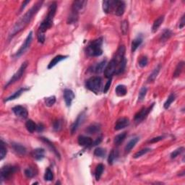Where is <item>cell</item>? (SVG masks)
<instances>
[{
  "label": "cell",
  "mask_w": 185,
  "mask_h": 185,
  "mask_svg": "<svg viewBox=\"0 0 185 185\" xmlns=\"http://www.w3.org/2000/svg\"><path fill=\"white\" fill-rule=\"evenodd\" d=\"M32 40H33V32L30 31L28 33V35L27 38L25 39L24 43H23V45L20 46L19 50L15 53V54L14 55V57L15 58H19L20 56H22L30 47V44H31Z\"/></svg>",
  "instance_id": "9c48e42d"
},
{
  "label": "cell",
  "mask_w": 185,
  "mask_h": 185,
  "mask_svg": "<svg viewBox=\"0 0 185 185\" xmlns=\"http://www.w3.org/2000/svg\"><path fill=\"white\" fill-rule=\"evenodd\" d=\"M175 99H176V95L174 94V93H171V94L169 95V96L168 97L167 100H166L164 104H163V107H164V109H168V108L170 107L171 105H172V103L174 101Z\"/></svg>",
  "instance_id": "d590c367"
},
{
  "label": "cell",
  "mask_w": 185,
  "mask_h": 185,
  "mask_svg": "<svg viewBox=\"0 0 185 185\" xmlns=\"http://www.w3.org/2000/svg\"><path fill=\"white\" fill-rule=\"evenodd\" d=\"M173 36V32L169 29L166 28L163 30V31L161 33L160 37H159V41L161 42H165L168 41L171 37Z\"/></svg>",
  "instance_id": "cb8c5ba5"
},
{
  "label": "cell",
  "mask_w": 185,
  "mask_h": 185,
  "mask_svg": "<svg viewBox=\"0 0 185 185\" xmlns=\"http://www.w3.org/2000/svg\"><path fill=\"white\" fill-rule=\"evenodd\" d=\"M126 137H127V133L126 132H122L121 134L117 135L114 139V143L116 146H119V145L122 143L124 140L126 139Z\"/></svg>",
  "instance_id": "f546056e"
},
{
  "label": "cell",
  "mask_w": 185,
  "mask_h": 185,
  "mask_svg": "<svg viewBox=\"0 0 185 185\" xmlns=\"http://www.w3.org/2000/svg\"><path fill=\"white\" fill-rule=\"evenodd\" d=\"M44 101H45V104L46 106L51 107L56 103V97L54 95H51L50 97L45 98H44Z\"/></svg>",
  "instance_id": "60d3db41"
},
{
  "label": "cell",
  "mask_w": 185,
  "mask_h": 185,
  "mask_svg": "<svg viewBox=\"0 0 185 185\" xmlns=\"http://www.w3.org/2000/svg\"><path fill=\"white\" fill-rule=\"evenodd\" d=\"M140 140V137H135L131 139L130 141L128 142V143L125 146V151L127 153H130V152L132 151V149L135 146V145L137 143V142Z\"/></svg>",
  "instance_id": "d4e9b609"
},
{
  "label": "cell",
  "mask_w": 185,
  "mask_h": 185,
  "mask_svg": "<svg viewBox=\"0 0 185 185\" xmlns=\"http://www.w3.org/2000/svg\"><path fill=\"white\" fill-rule=\"evenodd\" d=\"M53 179H54V174H53L52 171H51L49 168H47L45 172V174H44V179H45L46 181L50 182V181H52Z\"/></svg>",
  "instance_id": "bcb514c9"
},
{
  "label": "cell",
  "mask_w": 185,
  "mask_h": 185,
  "mask_svg": "<svg viewBox=\"0 0 185 185\" xmlns=\"http://www.w3.org/2000/svg\"><path fill=\"white\" fill-rule=\"evenodd\" d=\"M43 1H39L37 2L28 11H27L25 13L24 15H23L19 20H18L14 26L12 28L10 33L8 35V40L10 41L14 36H16L18 33L25 28V27L29 24L31 21L32 18L33 16L37 13V12L39 10V9L41 8L42 4H43Z\"/></svg>",
  "instance_id": "6da1fadb"
},
{
  "label": "cell",
  "mask_w": 185,
  "mask_h": 185,
  "mask_svg": "<svg viewBox=\"0 0 185 185\" xmlns=\"http://www.w3.org/2000/svg\"><path fill=\"white\" fill-rule=\"evenodd\" d=\"M115 93L117 96L119 97H123L127 95V89L125 85H118L116 87Z\"/></svg>",
  "instance_id": "83f0119b"
},
{
  "label": "cell",
  "mask_w": 185,
  "mask_h": 185,
  "mask_svg": "<svg viewBox=\"0 0 185 185\" xmlns=\"http://www.w3.org/2000/svg\"><path fill=\"white\" fill-rule=\"evenodd\" d=\"M40 139H41L42 141L44 142V143L46 144V146L49 147V149H50L51 151H53V153H54L56 156H57V157L59 159H60V154L59 153V152L57 150V148H56V147L54 146V145L52 142L50 141V140L47 139V138L43 137H40Z\"/></svg>",
  "instance_id": "44dd1931"
},
{
  "label": "cell",
  "mask_w": 185,
  "mask_h": 185,
  "mask_svg": "<svg viewBox=\"0 0 185 185\" xmlns=\"http://www.w3.org/2000/svg\"><path fill=\"white\" fill-rule=\"evenodd\" d=\"M100 131V126L98 124H93L89 126V127L86 129V132H87L88 134L94 135L98 133Z\"/></svg>",
  "instance_id": "f1b7e54d"
},
{
  "label": "cell",
  "mask_w": 185,
  "mask_h": 185,
  "mask_svg": "<svg viewBox=\"0 0 185 185\" xmlns=\"http://www.w3.org/2000/svg\"><path fill=\"white\" fill-rule=\"evenodd\" d=\"M94 156L98 157V158H104L106 156V150L102 148V147H97L94 151Z\"/></svg>",
  "instance_id": "f35d334b"
},
{
  "label": "cell",
  "mask_w": 185,
  "mask_h": 185,
  "mask_svg": "<svg viewBox=\"0 0 185 185\" xmlns=\"http://www.w3.org/2000/svg\"><path fill=\"white\" fill-rule=\"evenodd\" d=\"M25 127H26L27 130L29 132L33 133L36 130L37 125L33 121L31 120V119H29V120H28L26 122H25Z\"/></svg>",
  "instance_id": "4dcf8cb0"
},
{
  "label": "cell",
  "mask_w": 185,
  "mask_h": 185,
  "mask_svg": "<svg viewBox=\"0 0 185 185\" xmlns=\"http://www.w3.org/2000/svg\"><path fill=\"white\" fill-rule=\"evenodd\" d=\"M12 147H13V148L14 150V151L15 152V153L20 156H24L27 153L26 147L20 143L13 142V143L12 144Z\"/></svg>",
  "instance_id": "2e32d148"
},
{
  "label": "cell",
  "mask_w": 185,
  "mask_h": 185,
  "mask_svg": "<svg viewBox=\"0 0 185 185\" xmlns=\"http://www.w3.org/2000/svg\"><path fill=\"white\" fill-rule=\"evenodd\" d=\"M57 9V4L56 2H52L49 7L47 15L46 16L44 20L41 22V25H40L39 28L38 33H37V39H38V41L40 43H44V41L46 40L45 33L52 27Z\"/></svg>",
  "instance_id": "7a4b0ae2"
},
{
  "label": "cell",
  "mask_w": 185,
  "mask_h": 185,
  "mask_svg": "<svg viewBox=\"0 0 185 185\" xmlns=\"http://www.w3.org/2000/svg\"><path fill=\"white\" fill-rule=\"evenodd\" d=\"M151 151V148H150V147H146V148H143V149H141L140 151H137V153H135V155L133 156V158H139L140 157H142V156L146 155L147 153H149V152Z\"/></svg>",
  "instance_id": "8d00e7d4"
},
{
  "label": "cell",
  "mask_w": 185,
  "mask_h": 185,
  "mask_svg": "<svg viewBox=\"0 0 185 185\" xmlns=\"http://www.w3.org/2000/svg\"><path fill=\"white\" fill-rule=\"evenodd\" d=\"M103 42H104V39L102 37L91 41L85 48L86 54L90 57H96L101 56L103 54Z\"/></svg>",
  "instance_id": "3957f363"
},
{
  "label": "cell",
  "mask_w": 185,
  "mask_h": 185,
  "mask_svg": "<svg viewBox=\"0 0 185 185\" xmlns=\"http://www.w3.org/2000/svg\"><path fill=\"white\" fill-rule=\"evenodd\" d=\"M109 10H110L109 1L105 0V1L103 2V10H104V12L105 13L109 14Z\"/></svg>",
  "instance_id": "7dc6e473"
},
{
  "label": "cell",
  "mask_w": 185,
  "mask_h": 185,
  "mask_svg": "<svg viewBox=\"0 0 185 185\" xmlns=\"http://www.w3.org/2000/svg\"><path fill=\"white\" fill-rule=\"evenodd\" d=\"M118 64H119L114 58H112V59L108 63L104 69V75L106 78H112L113 75L115 74Z\"/></svg>",
  "instance_id": "30bf717a"
},
{
  "label": "cell",
  "mask_w": 185,
  "mask_h": 185,
  "mask_svg": "<svg viewBox=\"0 0 185 185\" xmlns=\"http://www.w3.org/2000/svg\"><path fill=\"white\" fill-rule=\"evenodd\" d=\"M106 59L102 60L101 62H100L93 67L92 72H95L96 74H100L101 72L104 71V69L106 67Z\"/></svg>",
  "instance_id": "d6986e66"
},
{
  "label": "cell",
  "mask_w": 185,
  "mask_h": 185,
  "mask_svg": "<svg viewBox=\"0 0 185 185\" xmlns=\"http://www.w3.org/2000/svg\"><path fill=\"white\" fill-rule=\"evenodd\" d=\"M130 119L127 117H121L116 121L115 126H114V130L116 131L123 130V129L128 127L130 125Z\"/></svg>",
  "instance_id": "4fadbf2b"
},
{
  "label": "cell",
  "mask_w": 185,
  "mask_h": 185,
  "mask_svg": "<svg viewBox=\"0 0 185 185\" xmlns=\"http://www.w3.org/2000/svg\"><path fill=\"white\" fill-rule=\"evenodd\" d=\"M184 147H179V148L176 149L175 151H174L172 153H171V155H170L171 158H172V159L176 158L177 156L181 155V154L184 152Z\"/></svg>",
  "instance_id": "7bdbcfd3"
},
{
  "label": "cell",
  "mask_w": 185,
  "mask_h": 185,
  "mask_svg": "<svg viewBox=\"0 0 185 185\" xmlns=\"http://www.w3.org/2000/svg\"><path fill=\"white\" fill-rule=\"evenodd\" d=\"M28 65V62H23V64H21V66L20 67L19 69H18V71L13 75V77H12V78L9 80V81L6 83V85H4V89L8 88L9 86L12 85V84L18 82L21 78H22L23 74H24V72L25 71V69H26V68H27Z\"/></svg>",
  "instance_id": "8992f818"
},
{
  "label": "cell",
  "mask_w": 185,
  "mask_h": 185,
  "mask_svg": "<svg viewBox=\"0 0 185 185\" xmlns=\"http://www.w3.org/2000/svg\"><path fill=\"white\" fill-rule=\"evenodd\" d=\"M31 156H33V158L36 159V160L41 161L42 159H44V157H45V150L44 148H41V147L34 149L33 151H32Z\"/></svg>",
  "instance_id": "ac0fdd59"
},
{
  "label": "cell",
  "mask_w": 185,
  "mask_h": 185,
  "mask_svg": "<svg viewBox=\"0 0 185 185\" xmlns=\"http://www.w3.org/2000/svg\"><path fill=\"white\" fill-rule=\"evenodd\" d=\"M102 141V137H98L96 140H95V142H93V146H98V144H100V142Z\"/></svg>",
  "instance_id": "f5cc1de1"
},
{
  "label": "cell",
  "mask_w": 185,
  "mask_h": 185,
  "mask_svg": "<svg viewBox=\"0 0 185 185\" xmlns=\"http://www.w3.org/2000/svg\"><path fill=\"white\" fill-rule=\"evenodd\" d=\"M104 166L102 163H99V164L97 165L96 168H95V177L96 181H98L101 177L103 172H104Z\"/></svg>",
  "instance_id": "d6a6232c"
},
{
  "label": "cell",
  "mask_w": 185,
  "mask_h": 185,
  "mask_svg": "<svg viewBox=\"0 0 185 185\" xmlns=\"http://www.w3.org/2000/svg\"><path fill=\"white\" fill-rule=\"evenodd\" d=\"M184 25H185V15L184 14V15H182L181 20H180L179 28L180 29H182L184 27Z\"/></svg>",
  "instance_id": "816d5d0a"
},
{
  "label": "cell",
  "mask_w": 185,
  "mask_h": 185,
  "mask_svg": "<svg viewBox=\"0 0 185 185\" xmlns=\"http://www.w3.org/2000/svg\"><path fill=\"white\" fill-rule=\"evenodd\" d=\"M184 61H182V62H180L178 63L177 66L176 67V69L174 70V78H178V77L180 76V75H181L182 70L184 69Z\"/></svg>",
  "instance_id": "1f68e13d"
},
{
  "label": "cell",
  "mask_w": 185,
  "mask_h": 185,
  "mask_svg": "<svg viewBox=\"0 0 185 185\" xmlns=\"http://www.w3.org/2000/svg\"><path fill=\"white\" fill-rule=\"evenodd\" d=\"M18 171V167L11 165L4 166L1 168V179L7 180L10 179L13 175Z\"/></svg>",
  "instance_id": "ba28073f"
},
{
  "label": "cell",
  "mask_w": 185,
  "mask_h": 185,
  "mask_svg": "<svg viewBox=\"0 0 185 185\" xmlns=\"http://www.w3.org/2000/svg\"><path fill=\"white\" fill-rule=\"evenodd\" d=\"M111 80H112V78H109V80L107 81V83L106 85L104 86V93H106L108 91H109V88H110V86L111 85Z\"/></svg>",
  "instance_id": "681fc988"
},
{
  "label": "cell",
  "mask_w": 185,
  "mask_h": 185,
  "mask_svg": "<svg viewBox=\"0 0 185 185\" xmlns=\"http://www.w3.org/2000/svg\"><path fill=\"white\" fill-rule=\"evenodd\" d=\"M126 65H127V59H126V58H125L120 63H119L118 66H117L115 74L118 75L120 74H122L123 72H125V69L126 68Z\"/></svg>",
  "instance_id": "836d02e7"
},
{
  "label": "cell",
  "mask_w": 185,
  "mask_h": 185,
  "mask_svg": "<svg viewBox=\"0 0 185 185\" xmlns=\"http://www.w3.org/2000/svg\"><path fill=\"white\" fill-rule=\"evenodd\" d=\"M30 3V1H25V2H23L22 5H21V8H20V12L22 11L23 10H24V8H25V6L27 5L28 4Z\"/></svg>",
  "instance_id": "11a10c76"
},
{
  "label": "cell",
  "mask_w": 185,
  "mask_h": 185,
  "mask_svg": "<svg viewBox=\"0 0 185 185\" xmlns=\"http://www.w3.org/2000/svg\"><path fill=\"white\" fill-rule=\"evenodd\" d=\"M63 126V121L62 119H57L53 122V129L55 131H60L62 130Z\"/></svg>",
  "instance_id": "b9f144b4"
},
{
  "label": "cell",
  "mask_w": 185,
  "mask_h": 185,
  "mask_svg": "<svg viewBox=\"0 0 185 185\" xmlns=\"http://www.w3.org/2000/svg\"><path fill=\"white\" fill-rule=\"evenodd\" d=\"M85 112H82L81 114H80L77 117L76 120L74 121V123L72 124L71 126V134L73 135L77 132V130H78L82 124H83L84 119H85Z\"/></svg>",
  "instance_id": "7c38bea8"
},
{
  "label": "cell",
  "mask_w": 185,
  "mask_h": 185,
  "mask_svg": "<svg viewBox=\"0 0 185 185\" xmlns=\"http://www.w3.org/2000/svg\"><path fill=\"white\" fill-rule=\"evenodd\" d=\"M12 110H13V113L15 114L16 116L21 117V118H23V119H26L28 116V110L25 109V107L20 106V105L14 106L13 109H12Z\"/></svg>",
  "instance_id": "5bb4252c"
},
{
  "label": "cell",
  "mask_w": 185,
  "mask_h": 185,
  "mask_svg": "<svg viewBox=\"0 0 185 185\" xmlns=\"http://www.w3.org/2000/svg\"><path fill=\"white\" fill-rule=\"evenodd\" d=\"M87 4L88 2L85 1V0H76V1H74L72 4V13L79 15L80 12L85 10V7L87 6Z\"/></svg>",
  "instance_id": "8fae6325"
},
{
  "label": "cell",
  "mask_w": 185,
  "mask_h": 185,
  "mask_svg": "<svg viewBox=\"0 0 185 185\" xmlns=\"http://www.w3.org/2000/svg\"><path fill=\"white\" fill-rule=\"evenodd\" d=\"M129 30V22L127 20L122 21L121 24V30L123 35H127Z\"/></svg>",
  "instance_id": "f6af8a7d"
},
{
  "label": "cell",
  "mask_w": 185,
  "mask_h": 185,
  "mask_svg": "<svg viewBox=\"0 0 185 185\" xmlns=\"http://www.w3.org/2000/svg\"><path fill=\"white\" fill-rule=\"evenodd\" d=\"M28 90H29V88H21L19 89V90H18L17 91H16V92L14 93L13 95H10V96H9V97L6 98L4 100V102H8V101H10V100H15V99H16V98H19V97L20 96V95H22L23 93L25 92V91Z\"/></svg>",
  "instance_id": "ffe728a7"
},
{
  "label": "cell",
  "mask_w": 185,
  "mask_h": 185,
  "mask_svg": "<svg viewBox=\"0 0 185 185\" xmlns=\"http://www.w3.org/2000/svg\"><path fill=\"white\" fill-rule=\"evenodd\" d=\"M67 57H68V56H65V55H57V56H56V57L54 58L50 62H49V64L48 65V69H50L51 68H53V67H55L59 62H62V61L65 59H67Z\"/></svg>",
  "instance_id": "7402d4cb"
},
{
  "label": "cell",
  "mask_w": 185,
  "mask_h": 185,
  "mask_svg": "<svg viewBox=\"0 0 185 185\" xmlns=\"http://www.w3.org/2000/svg\"><path fill=\"white\" fill-rule=\"evenodd\" d=\"M148 62V59H147V57H142L139 60V66L142 68H143L147 64Z\"/></svg>",
  "instance_id": "c3c4849f"
},
{
  "label": "cell",
  "mask_w": 185,
  "mask_h": 185,
  "mask_svg": "<svg viewBox=\"0 0 185 185\" xmlns=\"http://www.w3.org/2000/svg\"><path fill=\"white\" fill-rule=\"evenodd\" d=\"M93 140L90 137L84 136V135H80L78 138V142L80 146L89 147L93 145Z\"/></svg>",
  "instance_id": "e0dca14e"
},
{
  "label": "cell",
  "mask_w": 185,
  "mask_h": 185,
  "mask_svg": "<svg viewBox=\"0 0 185 185\" xmlns=\"http://www.w3.org/2000/svg\"><path fill=\"white\" fill-rule=\"evenodd\" d=\"M44 126L42 125V124H39V125H37L36 130L38 131V132H42V131L44 130Z\"/></svg>",
  "instance_id": "db71d44e"
},
{
  "label": "cell",
  "mask_w": 185,
  "mask_h": 185,
  "mask_svg": "<svg viewBox=\"0 0 185 185\" xmlns=\"http://www.w3.org/2000/svg\"><path fill=\"white\" fill-rule=\"evenodd\" d=\"M37 174V170L36 168L29 167L25 170V175L28 178H33Z\"/></svg>",
  "instance_id": "74e56055"
},
{
  "label": "cell",
  "mask_w": 185,
  "mask_h": 185,
  "mask_svg": "<svg viewBox=\"0 0 185 185\" xmlns=\"http://www.w3.org/2000/svg\"><path fill=\"white\" fill-rule=\"evenodd\" d=\"M163 138V136H158V137H153V138H152L151 140H149V142L150 143H156V142L162 140Z\"/></svg>",
  "instance_id": "f907efd6"
},
{
  "label": "cell",
  "mask_w": 185,
  "mask_h": 185,
  "mask_svg": "<svg viewBox=\"0 0 185 185\" xmlns=\"http://www.w3.org/2000/svg\"><path fill=\"white\" fill-rule=\"evenodd\" d=\"M64 99L65 101V104L67 107H69L72 105V100H74L75 97V93L73 91L70 89H64Z\"/></svg>",
  "instance_id": "9a60e30c"
},
{
  "label": "cell",
  "mask_w": 185,
  "mask_h": 185,
  "mask_svg": "<svg viewBox=\"0 0 185 185\" xmlns=\"http://www.w3.org/2000/svg\"><path fill=\"white\" fill-rule=\"evenodd\" d=\"M154 106H155V103H153V104H151V106H150L147 108L146 107L142 108L140 111H138L137 113L135 115V117H134L135 122L136 124H140V122H142L144 119H146L150 112L152 111V109H153Z\"/></svg>",
  "instance_id": "52a82bcc"
},
{
  "label": "cell",
  "mask_w": 185,
  "mask_h": 185,
  "mask_svg": "<svg viewBox=\"0 0 185 185\" xmlns=\"http://www.w3.org/2000/svg\"><path fill=\"white\" fill-rule=\"evenodd\" d=\"M119 156L118 151L117 150H114L113 149L111 151V153H109V158H108V162H109V164L112 165L114 163V161H115L116 159L117 158V157Z\"/></svg>",
  "instance_id": "e575fe53"
},
{
  "label": "cell",
  "mask_w": 185,
  "mask_h": 185,
  "mask_svg": "<svg viewBox=\"0 0 185 185\" xmlns=\"http://www.w3.org/2000/svg\"><path fill=\"white\" fill-rule=\"evenodd\" d=\"M161 68V64H158L157 66L155 67V69L153 70V72H151V74L150 75L148 78H147V83H153V82L155 81V80L156 79L157 76H158V75L159 73V72H160Z\"/></svg>",
  "instance_id": "603a6c76"
},
{
  "label": "cell",
  "mask_w": 185,
  "mask_h": 185,
  "mask_svg": "<svg viewBox=\"0 0 185 185\" xmlns=\"http://www.w3.org/2000/svg\"><path fill=\"white\" fill-rule=\"evenodd\" d=\"M142 41H143V39H142L141 36H137V38L132 40V45H131V51H132V52H135L137 50L138 47L142 44Z\"/></svg>",
  "instance_id": "4316f807"
},
{
  "label": "cell",
  "mask_w": 185,
  "mask_h": 185,
  "mask_svg": "<svg viewBox=\"0 0 185 185\" xmlns=\"http://www.w3.org/2000/svg\"><path fill=\"white\" fill-rule=\"evenodd\" d=\"M8 153V150H7V147L4 145V142L3 140L1 141V149H0V160L2 161L3 159L5 158V156Z\"/></svg>",
  "instance_id": "ab89813d"
},
{
  "label": "cell",
  "mask_w": 185,
  "mask_h": 185,
  "mask_svg": "<svg viewBox=\"0 0 185 185\" xmlns=\"http://www.w3.org/2000/svg\"><path fill=\"white\" fill-rule=\"evenodd\" d=\"M163 20H164V16L163 15L160 16V17H158L155 20V21L153 22V26H152V33H156L158 30L159 28L161 27V25L163 23Z\"/></svg>",
  "instance_id": "484cf974"
},
{
  "label": "cell",
  "mask_w": 185,
  "mask_h": 185,
  "mask_svg": "<svg viewBox=\"0 0 185 185\" xmlns=\"http://www.w3.org/2000/svg\"><path fill=\"white\" fill-rule=\"evenodd\" d=\"M102 80L98 76H93L86 81L85 86L89 90L94 93L95 94H98L101 88Z\"/></svg>",
  "instance_id": "277c9868"
},
{
  "label": "cell",
  "mask_w": 185,
  "mask_h": 185,
  "mask_svg": "<svg viewBox=\"0 0 185 185\" xmlns=\"http://www.w3.org/2000/svg\"><path fill=\"white\" fill-rule=\"evenodd\" d=\"M109 3V13H113L116 16H121L124 15L126 8L125 2L118 1V0H110Z\"/></svg>",
  "instance_id": "5b68a950"
},
{
  "label": "cell",
  "mask_w": 185,
  "mask_h": 185,
  "mask_svg": "<svg viewBox=\"0 0 185 185\" xmlns=\"http://www.w3.org/2000/svg\"><path fill=\"white\" fill-rule=\"evenodd\" d=\"M147 92V88L146 87H142L140 89L139 95H138V101H142L145 99V98L146 96Z\"/></svg>",
  "instance_id": "ee69618b"
}]
</instances>
